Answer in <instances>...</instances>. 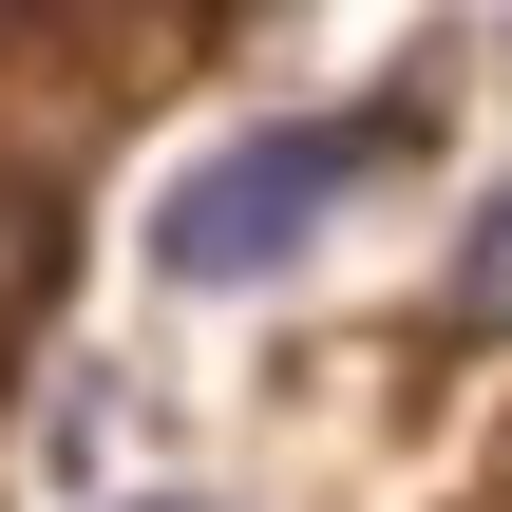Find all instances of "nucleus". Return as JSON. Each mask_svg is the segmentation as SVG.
Masks as SVG:
<instances>
[{"instance_id":"f03ea898","label":"nucleus","mask_w":512,"mask_h":512,"mask_svg":"<svg viewBox=\"0 0 512 512\" xmlns=\"http://www.w3.org/2000/svg\"><path fill=\"white\" fill-rule=\"evenodd\" d=\"M456 323H512V190L475 209V266H456Z\"/></svg>"},{"instance_id":"f257e3e1","label":"nucleus","mask_w":512,"mask_h":512,"mask_svg":"<svg viewBox=\"0 0 512 512\" xmlns=\"http://www.w3.org/2000/svg\"><path fill=\"white\" fill-rule=\"evenodd\" d=\"M380 171V114H266V133H228V152H190L171 190H152V266L171 285H285L323 228H342V190Z\"/></svg>"}]
</instances>
